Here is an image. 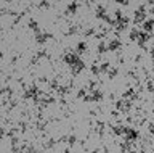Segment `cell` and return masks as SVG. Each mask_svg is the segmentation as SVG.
<instances>
[{
	"mask_svg": "<svg viewBox=\"0 0 154 153\" xmlns=\"http://www.w3.org/2000/svg\"><path fill=\"white\" fill-rule=\"evenodd\" d=\"M35 8H51V3L48 2H39V3H35Z\"/></svg>",
	"mask_w": 154,
	"mask_h": 153,
	"instance_id": "d4e9b609",
	"label": "cell"
},
{
	"mask_svg": "<svg viewBox=\"0 0 154 153\" xmlns=\"http://www.w3.org/2000/svg\"><path fill=\"white\" fill-rule=\"evenodd\" d=\"M114 15H116V21H117V19H121L122 16H124V11H122V10H116Z\"/></svg>",
	"mask_w": 154,
	"mask_h": 153,
	"instance_id": "f1b7e54d",
	"label": "cell"
},
{
	"mask_svg": "<svg viewBox=\"0 0 154 153\" xmlns=\"http://www.w3.org/2000/svg\"><path fill=\"white\" fill-rule=\"evenodd\" d=\"M109 126H111V132L114 135H122V126H112V124Z\"/></svg>",
	"mask_w": 154,
	"mask_h": 153,
	"instance_id": "ffe728a7",
	"label": "cell"
},
{
	"mask_svg": "<svg viewBox=\"0 0 154 153\" xmlns=\"http://www.w3.org/2000/svg\"><path fill=\"white\" fill-rule=\"evenodd\" d=\"M82 69H85V63H84L80 58H79V60L76 61V64H72V66H71V74H72V77H76L77 74H80Z\"/></svg>",
	"mask_w": 154,
	"mask_h": 153,
	"instance_id": "7a4b0ae2",
	"label": "cell"
},
{
	"mask_svg": "<svg viewBox=\"0 0 154 153\" xmlns=\"http://www.w3.org/2000/svg\"><path fill=\"white\" fill-rule=\"evenodd\" d=\"M138 32H140L138 29H132V31H130V34H128V39L130 40H136V39H138Z\"/></svg>",
	"mask_w": 154,
	"mask_h": 153,
	"instance_id": "cb8c5ba5",
	"label": "cell"
},
{
	"mask_svg": "<svg viewBox=\"0 0 154 153\" xmlns=\"http://www.w3.org/2000/svg\"><path fill=\"white\" fill-rule=\"evenodd\" d=\"M18 60H19V55H13L11 60H10V64H11V66H13V64H16V63H18Z\"/></svg>",
	"mask_w": 154,
	"mask_h": 153,
	"instance_id": "f546056e",
	"label": "cell"
},
{
	"mask_svg": "<svg viewBox=\"0 0 154 153\" xmlns=\"http://www.w3.org/2000/svg\"><path fill=\"white\" fill-rule=\"evenodd\" d=\"M111 116H112V118H116V119H117V118L121 116V111H119V110H114V111H112V113H111Z\"/></svg>",
	"mask_w": 154,
	"mask_h": 153,
	"instance_id": "1f68e13d",
	"label": "cell"
},
{
	"mask_svg": "<svg viewBox=\"0 0 154 153\" xmlns=\"http://www.w3.org/2000/svg\"><path fill=\"white\" fill-rule=\"evenodd\" d=\"M50 39H53V34H50V32H39V34H35V42L37 44H45L47 40H50Z\"/></svg>",
	"mask_w": 154,
	"mask_h": 153,
	"instance_id": "3957f363",
	"label": "cell"
},
{
	"mask_svg": "<svg viewBox=\"0 0 154 153\" xmlns=\"http://www.w3.org/2000/svg\"><path fill=\"white\" fill-rule=\"evenodd\" d=\"M141 26H143V32H148V34H151L153 26H154V21H153V19H148V21H145Z\"/></svg>",
	"mask_w": 154,
	"mask_h": 153,
	"instance_id": "9c48e42d",
	"label": "cell"
},
{
	"mask_svg": "<svg viewBox=\"0 0 154 153\" xmlns=\"http://www.w3.org/2000/svg\"><path fill=\"white\" fill-rule=\"evenodd\" d=\"M117 74H119V68H109V71H108V77L109 79H116L117 77Z\"/></svg>",
	"mask_w": 154,
	"mask_h": 153,
	"instance_id": "2e32d148",
	"label": "cell"
},
{
	"mask_svg": "<svg viewBox=\"0 0 154 153\" xmlns=\"http://www.w3.org/2000/svg\"><path fill=\"white\" fill-rule=\"evenodd\" d=\"M122 105H124V98H121V100L114 102V107H116V110H119V111L122 110Z\"/></svg>",
	"mask_w": 154,
	"mask_h": 153,
	"instance_id": "83f0119b",
	"label": "cell"
},
{
	"mask_svg": "<svg viewBox=\"0 0 154 153\" xmlns=\"http://www.w3.org/2000/svg\"><path fill=\"white\" fill-rule=\"evenodd\" d=\"M122 135H125V139H127V140L135 142V140H138L140 132L136 131L135 127H132V126H122Z\"/></svg>",
	"mask_w": 154,
	"mask_h": 153,
	"instance_id": "6da1fadb",
	"label": "cell"
},
{
	"mask_svg": "<svg viewBox=\"0 0 154 153\" xmlns=\"http://www.w3.org/2000/svg\"><path fill=\"white\" fill-rule=\"evenodd\" d=\"M122 44L119 39H111V42L108 44V52H117V50H121Z\"/></svg>",
	"mask_w": 154,
	"mask_h": 153,
	"instance_id": "8992f818",
	"label": "cell"
},
{
	"mask_svg": "<svg viewBox=\"0 0 154 153\" xmlns=\"http://www.w3.org/2000/svg\"><path fill=\"white\" fill-rule=\"evenodd\" d=\"M145 19H146V13H143V11H138L136 10L135 11V19H133V24H141V23H145Z\"/></svg>",
	"mask_w": 154,
	"mask_h": 153,
	"instance_id": "ba28073f",
	"label": "cell"
},
{
	"mask_svg": "<svg viewBox=\"0 0 154 153\" xmlns=\"http://www.w3.org/2000/svg\"><path fill=\"white\" fill-rule=\"evenodd\" d=\"M95 36V28H87L84 31V37H92Z\"/></svg>",
	"mask_w": 154,
	"mask_h": 153,
	"instance_id": "484cf974",
	"label": "cell"
},
{
	"mask_svg": "<svg viewBox=\"0 0 154 153\" xmlns=\"http://www.w3.org/2000/svg\"><path fill=\"white\" fill-rule=\"evenodd\" d=\"M85 50H87V42H79L77 47H76V53L77 55H82Z\"/></svg>",
	"mask_w": 154,
	"mask_h": 153,
	"instance_id": "5bb4252c",
	"label": "cell"
},
{
	"mask_svg": "<svg viewBox=\"0 0 154 153\" xmlns=\"http://www.w3.org/2000/svg\"><path fill=\"white\" fill-rule=\"evenodd\" d=\"M48 87H50V90H55V92L58 90V87H60V82H58V77H53V79H50Z\"/></svg>",
	"mask_w": 154,
	"mask_h": 153,
	"instance_id": "9a60e30c",
	"label": "cell"
},
{
	"mask_svg": "<svg viewBox=\"0 0 154 153\" xmlns=\"http://www.w3.org/2000/svg\"><path fill=\"white\" fill-rule=\"evenodd\" d=\"M58 95H60V97H64V95H67L71 92V89H69V86H67V84H64V86H60L58 87Z\"/></svg>",
	"mask_w": 154,
	"mask_h": 153,
	"instance_id": "30bf717a",
	"label": "cell"
},
{
	"mask_svg": "<svg viewBox=\"0 0 154 153\" xmlns=\"http://www.w3.org/2000/svg\"><path fill=\"white\" fill-rule=\"evenodd\" d=\"M77 144V137H76V135H67V145H69V148L71 147H74V145H76Z\"/></svg>",
	"mask_w": 154,
	"mask_h": 153,
	"instance_id": "44dd1931",
	"label": "cell"
},
{
	"mask_svg": "<svg viewBox=\"0 0 154 153\" xmlns=\"http://www.w3.org/2000/svg\"><path fill=\"white\" fill-rule=\"evenodd\" d=\"M39 82L48 84V82H50V79H48V77H47V76H40V77H39Z\"/></svg>",
	"mask_w": 154,
	"mask_h": 153,
	"instance_id": "4dcf8cb0",
	"label": "cell"
},
{
	"mask_svg": "<svg viewBox=\"0 0 154 153\" xmlns=\"http://www.w3.org/2000/svg\"><path fill=\"white\" fill-rule=\"evenodd\" d=\"M58 142H56V139H53V137H48L47 139V142L45 144H43V148H45V150H48V148H53L55 145H56Z\"/></svg>",
	"mask_w": 154,
	"mask_h": 153,
	"instance_id": "7c38bea8",
	"label": "cell"
},
{
	"mask_svg": "<svg viewBox=\"0 0 154 153\" xmlns=\"http://www.w3.org/2000/svg\"><path fill=\"white\" fill-rule=\"evenodd\" d=\"M104 15H108V13H106V6H103V5H98L97 6V19H103V16Z\"/></svg>",
	"mask_w": 154,
	"mask_h": 153,
	"instance_id": "8fae6325",
	"label": "cell"
},
{
	"mask_svg": "<svg viewBox=\"0 0 154 153\" xmlns=\"http://www.w3.org/2000/svg\"><path fill=\"white\" fill-rule=\"evenodd\" d=\"M27 26H29V29H32L35 34H39L40 32V28H39V23L35 21V19H31L29 23H27Z\"/></svg>",
	"mask_w": 154,
	"mask_h": 153,
	"instance_id": "4fadbf2b",
	"label": "cell"
},
{
	"mask_svg": "<svg viewBox=\"0 0 154 153\" xmlns=\"http://www.w3.org/2000/svg\"><path fill=\"white\" fill-rule=\"evenodd\" d=\"M90 71H92V74H93V76H100V68L97 66V64H92L90 66Z\"/></svg>",
	"mask_w": 154,
	"mask_h": 153,
	"instance_id": "4316f807",
	"label": "cell"
},
{
	"mask_svg": "<svg viewBox=\"0 0 154 153\" xmlns=\"http://www.w3.org/2000/svg\"><path fill=\"white\" fill-rule=\"evenodd\" d=\"M87 92H88L87 87H82V89L77 90V95H76V97H77V98H84L85 95H87Z\"/></svg>",
	"mask_w": 154,
	"mask_h": 153,
	"instance_id": "603a6c76",
	"label": "cell"
},
{
	"mask_svg": "<svg viewBox=\"0 0 154 153\" xmlns=\"http://www.w3.org/2000/svg\"><path fill=\"white\" fill-rule=\"evenodd\" d=\"M77 10H79V3L72 2V3L67 5V10H64V11H63V16H72V15H76V13H77Z\"/></svg>",
	"mask_w": 154,
	"mask_h": 153,
	"instance_id": "277c9868",
	"label": "cell"
},
{
	"mask_svg": "<svg viewBox=\"0 0 154 153\" xmlns=\"http://www.w3.org/2000/svg\"><path fill=\"white\" fill-rule=\"evenodd\" d=\"M138 45L141 47V45H146V44L151 40V34H148V32H143V31H140L138 32Z\"/></svg>",
	"mask_w": 154,
	"mask_h": 153,
	"instance_id": "5b68a950",
	"label": "cell"
},
{
	"mask_svg": "<svg viewBox=\"0 0 154 153\" xmlns=\"http://www.w3.org/2000/svg\"><path fill=\"white\" fill-rule=\"evenodd\" d=\"M90 94L93 95L95 103H98V102H101L104 98V90H101V89H93V90H90Z\"/></svg>",
	"mask_w": 154,
	"mask_h": 153,
	"instance_id": "52a82bcc",
	"label": "cell"
},
{
	"mask_svg": "<svg viewBox=\"0 0 154 153\" xmlns=\"http://www.w3.org/2000/svg\"><path fill=\"white\" fill-rule=\"evenodd\" d=\"M108 52V45H106L103 40H100V44H98V55H103V53Z\"/></svg>",
	"mask_w": 154,
	"mask_h": 153,
	"instance_id": "e0dca14e",
	"label": "cell"
},
{
	"mask_svg": "<svg viewBox=\"0 0 154 153\" xmlns=\"http://www.w3.org/2000/svg\"><path fill=\"white\" fill-rule=\"evenodd\" d=\"M141 60H143V56H141V53H138V55H136V56H135V63H136V64H138V63H140V61H141Z\"/></svg>",
	"mask_w": 154,
	"mask_h": 153,
	"instance_id": "d6a6232c",
	"label": "cell"
},
{
	"mask_svg": "<svg viewBox=\"0 0 154 153\" xmlns=\"http://www.w3.org/2000/svg\"><path fill=\"white\" fill-rule=\"evenodd\" d=\"M146 92H149V94L154 92V84H153L151 77H146Z\"/></svg>",
	"mask_w": 154,
	"mask_h": 153,
	"instance_id": "d6986e66",
	"label": "cell"
},
{
	"mask_svg": "<svg viewBox=\"0 0 154 153\" xmlns=\"http://www.w3.org/2000/svg\"><path fill=\"white\" fill-rule=\"evenodd\" d=\"M100 73H108L109 71V68H111V63L109 61H104V63H100Z\"/></svg>",
	"mask_w": 154,
	"mask_h": 153,
	"instance_id": "ac0fdd59",
	"label": "cell"
},
{
	"mask_svg": "<svg viewBox=\"0 0 154 153\" xmlns=\"http://www.w3.org/2000/svg\"><path fill=\"white\" fill-rule=\"evenodd\" d=\"M133 94H135V89H133V87H128V89L122 94V98H130Z\"/></svg>",
	"mask_w": 154,
	"mask_h": 153,
	"instance_id": "7402d4cb",
	"label": "cell"
}]
</instances>
